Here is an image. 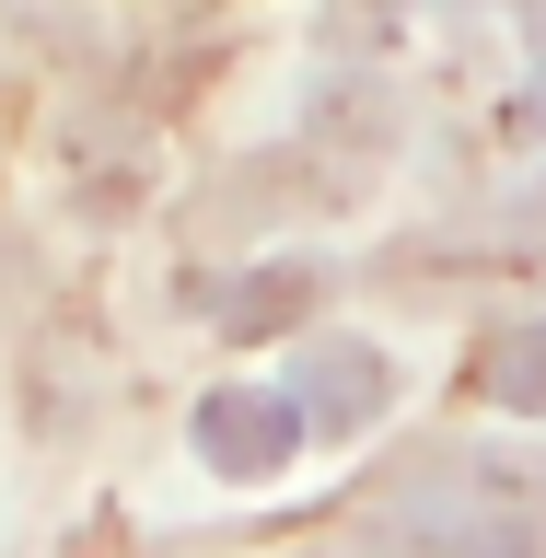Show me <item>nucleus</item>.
Here are the masks:
<instances>
[{"instance_id": "nucleus-1", "label": "nucleus", "mask_w": 546, "mask_h": 558, "mask_svg": "<svg viewBox=\"0 0 546 558\" xmlns=\"http://www.w3.org/2000/svg\"><path fill=\"white\" fill-rule=\"evenodd\" d=\"M291 430H303V408H291V396H268V384H221V396L198 408V453H209V465H233V477L279 465V453H291Z\"/></svg>"}, {"instance_id": "nucleus-2", "label": "nucleus", "mask_w": 546, "mask_h": 558, "mask_svg": "<svg viewBox=\"0 0 546 558\" xmlns=\"http://www.w3.org/2000/svg\"><path fill=\"white\" fill-rule=\"evenodd\" d=\"M291 408H314L326 430L373 418V408H384V361H373V349H314V361H303V396H291Z\"/></svg>"}, {"instance_id": "nucleus-3", "label": "nucleus", "mask_w": 546, "mask_h": 558, "mask_svg": "<svg viewBox=\"0 0 546 558\" xmlns=\"http://www.w3.org/2000/svg\"><path fill=\"white\" fill-rule=\"evenodd\" d=\"M488 396L500 408H546V326H512V338H488Z\"/></svg>"}, {"instance_id": "nucleus-4", "label": "nucleus", "mask_w": 546, "mask_h": 558, "mask_svg": "<svg viewBox=\"0 0 546 558\" xmlns=\"http://www.w3.org/2000/svg\"><path fill=\"white\" fill-rule=\"evenodd\" d=\"M303 303H314V279H303V268H268V291H233V326L256 338V326H291Z\"/></svg>"}]
</instances>
